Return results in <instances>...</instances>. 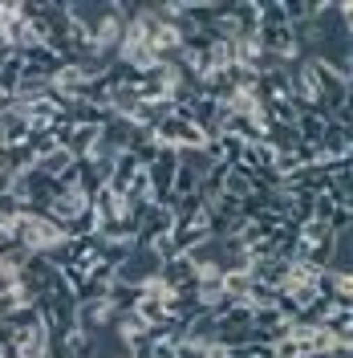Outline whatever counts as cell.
Listing matches in <instances>:
<instances>
[{
	"label": "cell",
	"mask_w": 353,
	"mask_h": 358,
	"mask_svg": "<svg viewBox=\"0 0 353 358\" xmlns=\"http://www.w3.org/2000/svg\"><path fill=\"white\" fill-rule=\"evenodd\" d=\"M223 196H236V200H243V196H252V176H243V171H227V179H223Z\"/></svg>",
	"instance_id": "13"
},
{
	"label": "cell",
	"mask_w": 353,
	"mask_h": 358,
	"mask_svg": "<svg viewBox=\"0 0 353 358\" xmlns=\"http://www.w3.org/2000/svg\"><path fill=\"white\" fill-rule=\"evenodd\" d=\"M0 127H4V147H21V143H29V134H33V122H29V114L17 102L0 114Z\"/></svg>",
	"instance_id": "3"
},
{
	"label": "cell",
	"mask_w": 353,
	"mask_h": 358,
	"mask_svg": "<svg viewBox=\"0 0 353 358\" xmlns=\"http://www.w3.org/2000/svg\"><path fill=\"white\" fill-rule=\"evenodd\" d=\"M191 277H195V261H191L187 252H179V257H171V261L158 265V281H163L167 289H179V285L191 281Z\"/></svg>",
	"instance_id": "5"
},
{
	"label": "cell",
	"mask_w": 353,
	"mask_h": 358,
	"mask_svg": "<svg viewBox=\"0 0 353 358\" xmlns=\"http://www.w3.org/2000/svg\"><path fill=\"white\" fill-rule=\"evenodd\" d=\"M86 208H89V200L82 196V192H77V187H73V192H61L57 200L49 203V216H57L61 224H69L73 216H82Z\"/></svg>",
	"instance_id": "7"
},
{
	"label": "cell",
	"mask_w": 353,
	"mask_h": 358,
	"mask_svg": "<svg viewBox=\"0 0 353 358\" xmlns=\"http://www.w3.org/2000/svg\"><path fill=\"white\" fill-rule=\"evenodd\" d=\"M98 127H73V131H69V138H66V151L73 159H86L89 151H93V143H98Z\"/></svg>",
	"instance_id": "10"
},
{
	"label": "cell",
	"mask_w": 353,
	"mask_h": 358,
	"mask_svg": "<svg viewBox=\"0 0 353 358\" xmlns=\"http://www.w3.org/2000/svg\"><path fill=\"white\" fill-rule=\"evenodd\" d=\"M8 106H13V94H4V90H0V114L8 110Z\"/></svg>",
	"instance_id": "18"
},
{
	"label": "cell",
	"mask_w": 353,
	"mask_h": 358,
	"mask_svg": "<svg viewBox=\"0 0 353 358\" xmlns=\"http://www.w3.org/2000/svg\"><path fill=\"white\" fill-rule=\"evenodd\" d=\"M138 297H142V285H130V281H122V277H114L110 289H106V301H110L114 310H134Z\"/></svg>",
	"instance_id": "9"
},
{
	"label": "cell",
	"mask_w": 353,
	"mask_h": 358,
	"mask_svg": "<svg viewBox=\"0 0 353 358\" xmlns=\"http://www.w3.org/2000/svg\"><path fill=\"white\" fill-rule=\"evenodd\" d=\"M321 330L329 334V342H353V310H333L321 317Z\"/></svg>",
	"instance_id": "8"
},
{
	"label": "cell",
	"mask_w": 353,
	"mask_h": 358,
	"mask_svg": "<svg viewBox=\"0 0 353 358\" xmlns=\"http://www.w3.org/2000/svg\"><path fill=\"white\" fill-rule=\"evenodd\" d=\"M227 17H232V24H236V37H256V33H260V4H252V0L232 4Z\"/></svg>",
	"instance_id": "6"
},
{
	"label": "cell",
	"mask_w": 353,
	"mask_h": 358,
	"mask_svg": "<svg viewBox=\"0 0 353 358\" xmlns=\"http://www.w3.org/2000/svg\"><path fill=\"white\" fill-rule=\"evenodd\" d=\"M350 127L345 122H325V134H321V143H317V151H321V159H350Z\"/></svg>",
	"instance_id": "2"
},
{
	"label": "cell",
	"mask_w": 353,
	"mask_h": 358,
	"mask_svg": "<svg viewBox=\"0 0 353 358\" xmlns=\"http://www.w3.org/2000/svg\"><path fill=\"white\" fill-rule=\"evenodd\" d=\"M350 224H353V208L350 203H337L333 216H329V232L333 236H341V232H350Z\"/></svg>",
	"instance_id": "15"
},
{
	"label": "cell",
	"mask_w": 353,
	"mask_h": 358,
	"mask_svg": "<svg viewBox=\"0 0 353 358\" xmlns=\"http://www.w3.org/2000/svg\"><path fill=\"white\" fill-rule=\"evenodd\" d=\"M272 24H288L285 4H260V29H272Z\"/></svg>",
	"instance_id": "16"
},
{
	"label": "cell",
	"mask_w": 353,
	"mask_h": 358,
	"mask_svg": "<svg viewBox=\"0 0 353 358\" xmlns=\"http://www.w3.org/2000/svg\"><path fill=\"white\" fill-rule=\"evenodd\" d=\"M243 301H248L252 310L272 306V301H276V289H272V285H264V281H252V285H248V293H243Z\"/></svg>",
	"instance_id": "14"
},
{
	"label": "cell",
	"mask_w": 353,
	"mask_h": 358,
	"mask_svg": "<svg viewBox=\"0 0 353 358\" xmlns=\"http://www.w3.org/2000/svg\"><path fill=\"white\" fill-rule=\"evenodd\" d=\"M248 277H252V281H264V285H272V289H280V285L288 281V261L285 257L252 261V265H248Z\"/></svg>",
	"instance_id": "4"
},
{
	"label": "cell",
	"mask_w": 353,
	"mask_h": 358,
	"mask_svg": "<svg viewBox=\"0 0 353 358\" xmlns=\"http://www.w3.org/2000/svg\"><path fill=\"white\" fill-rule=\"evenodd\" d=\"M21 53H24V69H29V73H41V78H49V82L66 69V62H61L49 45H41V41L29 45V49H21Z\"/></svg>",
	"instance_id": "1"
},
{
	"label": "cell",
	"mask_w": 353,
	"mask_h": 358,
	"mask_svg": "<svg viewBox=\"0 0 353 358\" xmlns=\"http://www.w3.org/2000/svg\"><path fill=\"white\" fill-rule=\"evenodd\" d=\"M13 171H0V196H13Z\"/></svg>",
	"instance_id": "17"
},
{
	"label": "cell",
	"mask_w": 353,
	"mask_h": 358,
	"mask_svg": "<svg viewBox=\"0 0 353 358\" xmlns=\"http://www.w3.org/2000/svg\"><path fill=\"white\" fill-rule=\"evenodd\" d=\"M66 350H69V358H93L98 355V338L77 326V330H69L66 334Z\"/></svg>",
	"instance_id": "11"
},
{
	"label": "cell",
	"mask_w": 353,
	"mask_h": 358,
	"mask_svg": "<svg viewBox=\"0 0 353 358\" xmlns=\"http://www.w3.org/2000/svg\"><path fill=\"white\" fill-rule=\"evenodd\" d=\"M33 167H37V171H45V176H53V179H61V176H66V171H69V167H73V155H69L66 147H57L53 155L37 159Z\"/></svg>",
	"instance_id": "12"
}]
</instances>
